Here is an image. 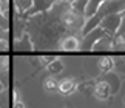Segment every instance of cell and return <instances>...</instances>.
Returning a JSON list of instances; mask_svg holds the SVG:
<instances>
[{
	"label": "cell",
	"mask_w": 125,
	"mask_h": 108,
	"mask_svg": "<svg viewBox=\"0 0 125 108\" xmlns=\"http://www.w3.org/2000/svg\"><path fill=\"white\" fill-rule=\"evenodd\" d=\"M80 39H82V36L77 32H73V34H66V36H63L59 40V45H57V48H59L60 51H79V45H80Z\"/></svg>",
	"instance_id": "277c9868"
},
{
	"label": "cell",
	"mask_w": 125,
	"mask_h": 108,
	"mask_svg": "<svg viewBox=\"0 0 125 108\" xmlns=\"http://www.w3.org/2000/svg\"><path fill=\"white\" fill-rule=\"evenodd\" d=\"M124 104H125V97H124Z\"/></svg>",
	"instance_id": "484cf974"
},
{
	"label": "cell",
	"mask_w": 125,
	"mask_h": 108,
	"mask_svg": "<svg viewBox=\"0 0 125 108\" xmlns=\"http://www.w3.org/2000/svg\"><path fill=\"white\" fill-rule=\"evenodd\" d=\"M111 86H110L108 82L105 80H100V82H96L94 86H93V96L96 99L99 100H107L110 99V96H111Z\"/></svg>",
	"instance_id": "8992f818"
},
{
	"label": "cell",
	"mask_w": 125,
	"mask_h": 108,
	"mask_svg": "<svg viewBox=\"0 0 125 108\" xmlns=\"http://www.w3.org/2000/svg\"><path fill=\"white\" fill-rule=\"evenodd\" d=\"M0 83L3 85L5 90L9 86V68H0Z\"/></svg>",
	"instance_id": "9a60e30c"
},
{
	"label": "cell",
	"mask_w": 125,
	"mask_h": 108,
	"mask_svg": "<svg viewBox=\"0 0 125 108\" xmlns=\"http://www.w3.org/2000/svg\"><path fill=\"white\" fill-rule=\"evenodd\" d=\"M57 86H59V80H57L56 77H52V76L46 77V79L43 80V90L48 91V93H54V91H57Z\"/></svg>",
	"instance_id": "5bb4252c"
},
{
	"label": "cell",
	"mask_w": 125,
	"mask_h": 108,
	"mask_svg": "<svg viewBox=\"0 0 125 108\" xmlns=\"http://www.w3.org/2000/svg\"><path fill=\"white\" fill-rule=\"evenodd\" d=\"M114 37H117V39H121V40H124V42H125V11H124V14H122V22H121V26H119L117 34H116Z\"/></svg>",
	"instance_id": "2e32d148"
},
{
	"label": "cell",
	"mask_w": 125,
	"mask_h": 108,
	"mask_svg": "<svg viewBox=\"0 0 125 108\" xmlns=\"http://www.w3.org/2000/svg\"><path fill=\"white\" fill-rule=\"evenodd\" d=\"M5 90V88H3V85H2V83H0V91H3Z\"/></svg>",
	"instance_id": "cb8c5ba5"
},
{
	"label": "cell",
	"mask_w": 125,
	"mask_h": 108,
	"mask_svg": "<svg viewBox=\"0 0 125 108\" xmlns=\"http://www.w3.org/2000/svg\"><path fill=\"white\" fill-rule=\"evenodd\" d=\"M97 68H99L100 73H104V74H107V73H111L113 68H114V59L110 57V56H104V57L99 60Z\"/></svg>",
	"instance_id": "30bf717a"
},
{
	"label": "cell",
	"mask_w": 125,
	"mask_h": 108,
	"mask_svg": "<svg viewBox=\"0 0 125 108\" xmlns=\"http://www.w3.org/2000/svg\"><path fill=\"white\" fill-rule=\"evenodd\" d=\"M8 50H9L8 40H0V51H8Z\"/></svg>",
	"instance_id": "7402d4cb"
},
{
	"label": "cell",
	"mask_w": 125,
	"mask_h": 108,
	"mask_svg": "<svg viewBox=\"0 0 125 108\" xmlns=\"http://www.w3.org/2000/svg\"><path fill=\"white\" fill-rule=\"evenodd\" d=\"M104 36H105L104 29L96 26L94 29H91L90 32H86L85 36H82V39H80V45H79V51H91L93 45Z\"/></svg>",
	"instance_id": "3957f363"
},
{
	"label": "cell",
	"mask_w": 125,
	"mask_h": 108,
	"mask_svg": "<svg viewBox=\"0 0 125 108\" xmlns=\"http://www.w3.org/2000/svg\"><path fill=\"white\" fill-rule=\"evenodd\" d=\"M12 96H14V99H12V108H25V104L19 99V93L17 91H14Z\"/></svg>",
	"instance_id": "ac0fdd59"
},
{
	"label": "cell",
	"mask_w": 125,
	"mask_h": 108,
	"mask_svg": "<svg viewBox=\"0 0 125 108\" xmlns=\"http://www.w3.org/2000/svg\"><path fill=\"white\" fill-rule=\"evenodd\" d=\"M0 28L5 29V31H8V29H9V19L2 16V14H0Z\"/></svg>",
	"instance_id": "d6986e66"
},
{
	"label": "cell",
	"mask_w": 125,
	"mask_h": 108,
	"mask_svg": "<svg viewBox=\"0 0 125 108\" xmlns=\"http://www.w3.org/2000/svg\"><path fill=\"white\" fill-rule=\"evenodd\" d=\"M31 5H32V0H14V6H16L17 12L23 14V16L30 11Z\"/></svg>",
	"instance_id": "7c38bea8"
},
{
	"label": "cell",
	"mask_w": 125,
	"mask_h": 108,
	"mask_svg": "<svg viewBox=\"0 0 125 108\" xmlns=\"http://www.w3.org/2000/svg\"><path fill=\"white\" fill-rule=\"evenodd\" d=\"M77 90V80L74 77H65L59 82V86H57V91L60 93L62 96H70Z\"/></svg>",
	"instance_id": "52a82bcc"
},
{
	"label": "cell",
	"mask_w": 125,
	"mask_h": 108,
	"mask_svg": "<svg viewBox=\"0 0 125 108\" xmlns=\"http://www.w3.org/2000/svg\"><path fill=\"white\" fill-rule=\"evenodd\" d=\"M0 68H9V59L6 56H0Z\"/></svg>",
	"instance_id": "44dd1931"
},
{
	"label": "cell",
	"mask_w": 125,
	"mask_h": 108,
	"mask_svg": "<svg viewBox=\"0 0 125 108\" xmlns=\"http://www.w3.org/2000/svg\"><path fill=\"white\" fill-rule=\"evenodd\" d=\"M8 90L0 91V108H8Z\"/></svg>",
	"instance_id": "e0dca14e"
},
{
	"label": "cell",
	"mask_w": 125,
	"mask_h": 108,
	"mask_svg": "<svg viewBox=\"0 0 125 108\" xmlns=\"http://www.w3.org/2000/svg\"><path fill=\"white\" fill-rule=\"evenodd\" d=\"M14 50H17V51H32V50H34L32 42H31V39H30V34L23 32L19 39H16Z\"/></svg>",
	"instance_id": "ba28073f"
},
{
	"label": "cell",
	"mask_w": 125,
	"mask_h": 108,
	"mask_svg": "<svg viewBox=\"0 0 125 108\" xmlns=\"http://www.w3.org/2000/svg\"><path fill=\"white\" fill-rule=\"evenodd\" d=\"M46 70H48L50 74H59V73L63 71V62H62L60 59L56 57L51 63H48V65H46Z\"/></svg>",
	"instance_id": "4fadbf2b"
},
{
	"label": "cell",
	"mask_w": 125,
	"mask_h": 108,
	"mask_svg": "<svg viewBox=\"0 0 125 108\" xmlns=\"http://www.w3.org/2000/svg\"><path fill=\"white\" fill-rule=\"evenodd\" d=\"M91 51H113V37L105 34L93 45Z\"/></svg>",
	"instance_id": "9c48e42d"
},
{
	"label": "cell",
	"mask_w": 125,
	"mask_h": 108,
	"mask_svg": "<svg viewBox=\"0 0 125 108\" xmlns=\"http://www.w3.org/2000/svg\"><path fill=\"white\" fill-rule=\"evenodd\" d=\"M54 59H56V56H40V57H39V60L43 63V66H46L48 63H51L52 60H54Z\"/></svg>",
	"instance_id": "ffe728a7"
},
{
	"label": "cell",
	"mask_w": 125,
	"mask_h": 108,
	"mask_svg": "<svg viewBox=\"0 0 125 108\" xmlns=\"http://www.w3.org/2000/svg\"><path fill=\"white\" fill-rule=\"evenodd\" d=\"M105 2V0H88L86 2V6H85V12H83V16H85V19L88 20L90 17H93L94 14H96V11L99 9V6L102 5Z\"/></svg>",
	"instance_id": "8fae6325"
},
{
	"label": "cell",
	"mask_w": 125,
	"mask_h": 108,
	"mask_svg": "<svg viewBox=\"0 0 125 108\" xmlns=\"http://www.w3.org/2000/svg\"><path fill=\"white\" fill-rule=\"evenodd\" d=\"M56 5V0H32V5L30 8L25 16L26 17H34V16H39V14H43V12H48L51 11L52 6Z\"/></svg>",
	"instance_id": "5b68a950"
},
{
	"label": "cell",
	"mask_w": 125,
	"mask_h": 108,
	"mask_svg": "<svg viewBox=\"0 0 125 108\" xmlns=\"http://www.w3.org/2000/svg\"><path fill=\"white\" fill-rule=\"evenodd\" d=\"M122 14L124 12H116V14H110V16L104 17L102 20L99 22V28L104 29L105 34H108V36L114 37L117 34V29L121 26V22H122Z\"/></svg>",
	"instance_id": "7a4b0ae2"
},
{
	"label": "cell",
	"mask_w": 125,
	"mask_h": 108,
	"mask_svg": "<svg viewBox=\"0 0 125 108\" xmlns=\"http://www.w3.org/2000/svg\"><path fill=\"white\" fill-rule=\"evenodd\" d=\"M124 11H125V0H105V2L99 6V9L96 11L94 16L86 20V23H85V26H83V29H82L80 34L85 36L86 32H90L91 29H94L104 17L110 16V14L124 12Z\"/></svg>",
	"instance_id": "6da1fadb"
},
{
	"label": "cell",
	"mask_w": 125,
	"mask_h": 108,
	"mask_svg": "<svg viewBox=\"0 0 125 108\" xmlns=\"http://www.w3.org/2000/svg\"><path fill=\"white\" fill-rule=\"evenodd\" d=\"M0 40H8V31L0 28Z\"/></svg>",
	"instance_id": "603a6c76"
},
{
	"label": "cell",
	"mask_w": 125,
	"mask_h": 108,
	"mask_svg": "<svg viewBox=\"0 0 125 108\" xmlns=\"http://www.w3.org/2000/svg\"><path fill=\"white\" fill-rule=\"evenodd\" d=\"M56 2H63V0H56Z\"/></svg>",
	"instance_id": "d4e9b609"
}]
</instances>
